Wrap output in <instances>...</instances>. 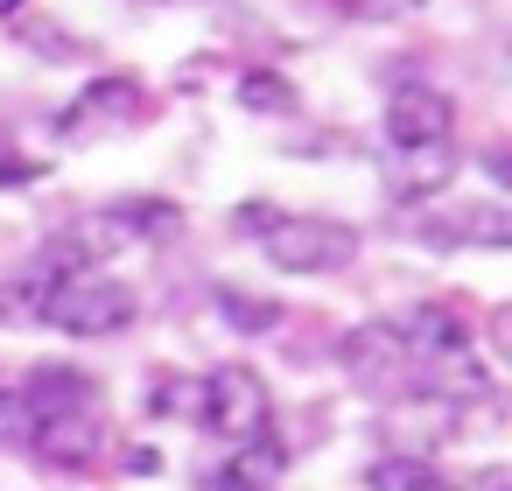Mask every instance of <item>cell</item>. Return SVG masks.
<instances>
[{
  "instance_id": "6da1fadb",
  "label": "cell",
  "mask_w": 512,
  "mask_h": 491,
  "mask_svg": "<svg viewBox=\"0 0 512 491\" xmlns=\"http://www.w3.org/2000/svg\"><path fill=\"white\" fill-rule=\"evenodd\" d=\"M169 225H176L169 204L127 197V204H106V211H85L78 225H64V232L43 246V267H50V274H99V260L141 246V239H155V232H169Z\"/></svg>"
},
{
  "instance_id": "7a4b0ae2",
  "label": "cell",
  "mask_w": 512,
  "mask_h": 491,
  "mask_svg": "<svg viewBox=\"0 0 512 491\" xmlns=\"http://www.w3.org/2000/svg\"><path fill=\"white\" fill-rule=\"evenodd\" d=\"M253 225H260V253L281 274H344L358 260V232L344 218H309V211L267 218V211H253Z\"/></svg>"
},
{
  "instance_id": "3957f363",
  "label": "cell",
  "mask_w": 512,
  "mask_h": 491,
  "mask_svg": "<svg viewBox=\"0 0 512 491\" xmlns=\"http://www.w3.org/2000/svg\"><path fill=\"white\" fill-rule=\"evenodd\" d=\"M36 316L64 337H113V330L134 323V295L113 274H57Z\"/></svg>"
},
{
  "instance_id": "277c9868",
  "label": "cell",
  "mask_w": 512,
  "mask_h": 491,
  "mask_svg": "<svg viewBox=\"0 0 512 491\" xmlns=\"http://www.w3.org/2000/svg\"><path fill=\"white\" fill-rule=\"evenodd\" d=\"M197 421L211 435H232V442H260L267 421H274V393L253 365H218L211 379H197Z\"/></svg>"
},
{
  "instance_id": "5b68a950",
  "label": "cell",
  "mask_w": 512,
  "mask_h": 491,
  "mask_svg": "<svg viewBox=\"0 0 512 491\" xmlns=\"http://www.w3.org/2000/svg\"><path fill=\"white\" fill-rule=\"evenodd\" d=\"M386 155H414V148H449L456 134V99L442 85H400L386 99Z\"/></svg>"
},
{
  "instance_id": "8992f818",
  "label": "cell",
  "mask_w": 512,
  "mask_h": 491,
  "mask_svg": "<svg viewBox=\"0 0 512 491\" xmlns=\"http://www.w3.org/2000/svg\"><path fill=\"white\" fill-rule=\"evenodd\" d=\"M141 113H148V99H141L134 78H92V85L57 113V134H64V141H99V134L134 127Z\"/></svg>"
},
{
  "instance_id": "52a82bcc",
  "label": "cell",
  "mask_w": 512,
  "mask_h": 491,
  "mask_svg": "<svg viewBox=\"0 0 512 491\" xmlns=\"http://www.w3.org/2000/svg\"><path fill=\"white\" fill-rule=\"evenodd\" d=\"M386 330L407 344V358H414V365H449V358H463V351H470V323H463L456 309H442V302L393 309V316H386Z\"/></svg>"
},
{
  "instance_id": "ba28073f",
  "label": "cell",
  "mask_w": 512,
  "mask_h": 491,
  "mask_svg": "<svg viewBox=\"0 0 512 491\" xmlns=\"http://www.w3.org/2000/svg\"><path fill=\"white\" fill-rule=\"evenodd\" d=\"M421 239H428V246H456V253H505V246H512V218H505L498 197H470V204L428 218Z\"/></svg>"
},
{
  "instance_id": "9c48e42d",
  "label": "cell",
  "mask_w": 512,
  "mask_h": 491,
  "mask_svg": "<svg viewBox=\"0 0 512 491\" xmlns=\"http://www.w3.org/2000/svg\"><path fill=\"white\" fill-rule=\"evenodd\" d=\"M15 400H22L29 428H36V421H64V414H99V386H92V372H78V365H36Z\"/></svg>"
},
{
  "instance_id": "30bf717a",
  "label": "cell",
  "mask_w": 512,
  "mask_h": 491,
  "mask_svg": "<svg viewBox=\"0 0 512 491\" xmlns=\"http://www.w3.org/2000/svg\"><path fill=\"white\" fill-rule=\"evenodd\" d=\"M281 477H288V449H281L274 435H260V442H232V456H218V463L204 470L211 491H274Z\"/></svg>"
},
{
  "instance_id": "8fae6325",
  "label": "cell",
  "mask_w": 512,
  "mask_h": 491,
  "mask_svg": "<svg viewBox=\"0 0 512 491\" xmlns=\"http://www.w3.org/2000/svg\"><path fill=\"white\" fill-rule=\"evenodd\" d=\"M99 442H106L99 414H64V421H36V428H29V449H36L50 470H78V463H92Z\"/></svg>"
},
{
  "instance_id": "7c38bea8",
  "label": "cell",
  "mask_w": 512,
  "mask_h": 491,
  "mask_svg": "<svg viewBox=\"0 0 512 491\" xmlns=\"http://www.w3.org/2000/svg\"><path fill=\"white\" fill-rule=\"evenodd\" d=\"M456 176V141L449 148H414V155H386V183L393 197H435Z\"/></svg>"
},
{
  "instance_id": "4fadbf2b",
  "label": "cell",
  "mask_w": 512,
  "mask_h": 491,
  "mask_svg": "<svg viewBox=\"0 0 512 491\" xmlns=\"http://www.w3.org/2000/svg\"><path fill=\"white\" fill-rule=\"evenodd\" d=\"M365 484L372 491H463L442 463H428V456H379L372 470H365Z\"/></svg>"
},
{
  "instance_id": "5bb4252c",
  "label": "cell",
  "mask_w": 512,
  "mask_h": 491,
  "mask_svg": "<svg viewBox=\"0 0 512 491\" xmlns=\"http://www.w3.org/2000/svg\"><path fill=\"white\" fill-rule=\"evenodd\" d=\"M50 267H36V274H22V281H0V330L8 323H29L36 309H43V295H50Z\"/></svg>"
},
{
  "instance_id": "9a60e30c",
  "label": "cell",
  "mask_w": 512,
  "mask_h": 491,
  "mask_svg": "<svg viewBox=\"0 0 512 491\" xmlns=\"http://www.w3.org/2000/svg\"><path fill=\"white\" fill-rule=\"evenodd\" d=\"M218 309H225V323L246 330V337H260V330L281 323V309H274L267 295H246V288H218Z\"/></svg>"
},
{
  "instance_id": "2e32d148",
  "label": "cell",
  "mask_w": 512,
  "mask_h": 491,
  "mask_svg": "<svg viewBox=\"0 0 512 491\" xmlns=\"http://www.w3.org/2000/svg\"><path fill=\"white\" fill-rule=\"evenodd\" d=\"M239 99H246L253 113H295V85L274 78V71H246V78H239Z\"/></svg>"
},
{
  "instance_id": "e0dca14e",
  "label": "cell",
  "mask_w": 512,
  "mask_h": 491,
  "mask_svg": "<svg viewBox=\"0 0 512 491\" xmlns=\"http://www.w3.org/2000/svg\"><path fill=\"white\" fill-rule=\"evenodd\" d=\"M0 442H29V414L15 393H0Z\"/></svg>"
},
{
  "instance_id": "ac0fdd59",
  "label": "cell",
  "mask_w": 512,
  "mask_h": 491,
  "mask_svg": "<svg viewBox=\"0 0 512 491\" xmlns=\"http://www.w3.org/2000/svg\"><path fill=\"white\" fill-rule=\"evenodd\" d=\"M43 169L29 162V155H15V148H0V190H8V183H36Z\"/></svg>"
},
{
  "instance_id": "d6986e66",
  "label": "cell",
  "mask_w": 512,
  "mask_h": 491,
  "mask_svg": "<svg viewBox=\"0 0 512 491\" xmlns=\"http://www.w3.org/2000/svg\"><path fill=\"white\" fill-rule=\"evenodd\" d=\"M344 15H365V22H386V15H400V8H414V0H337Z\"/></svg>"
},
{
  "instance_id": "ffe728a7",
  "label": "cell",
  "mask_w": 512,
  "mask_h": 491,
  "mask_svg": "<svg viewBox=\"0 0 512 491\" xmlns=\"http://www.w3.org/2000/svg\"><path fill=\"white\" fill-rule=\"evenodd\" d=\"M155 407L169 414V407H197V386H176V379H162L155 386Z\"/></svg>"
},
{
  "instance_id": "44dd1931",
  "label": "cell",
  "mask_w": 512,
  "mask_h": 491,
  "mask_svg": "<svg viewBox=\"0 0 512 491\" xmlns=\"http://www.w3.org/2000/svg\"><path fill=\"white\" fill-rule=\"evenodd\" d=\"M0 8H22V0H0Z\"/></svg>"
}]
</instances>
